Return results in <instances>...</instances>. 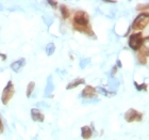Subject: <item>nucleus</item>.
Wrapping results in <instances>:
<instances>
[{
	"mask_svg": "<svg viewBox=\"0 0 149 140\" xmlns=\"http://www.w3.org/2000/svg\"><path fill=\"white\" fill-rule=\"evenodd\" d=\"M72 29L76 31L81 32L88 37H94V31L90 24V15L85 11L79 10L74 13L72 17Z\"/></svg>",
	"mask_w": 149,
	"mask_h": 140,
	"instance_id": "nucleus-1",
	"label": "nucleus"
},
{
	"mask_svg": "<svg viewBox=\"0 0 149 140\" xmlns=\"http://www.w3.org/2000/svg\"><path fill=\"white\" fill-rule=\"evenodd\" d=\"M149 24V13L148 12H141L139 15L134 18L131 25V29L134 31H142L146 28Z\"/></svg>",
	"mask_w": 149,
	"mask_h": 140,
	"instance_id": "nucleus-2",
	"label": "nucleus"
},
{
	"mask_svg": "<svg viewBox=\"0 0 149 140\" xmlns=\"http://www.w3.org/2000/svg\"><path fill=\"white\" fill-rule=\"evenodd\" d=\"M14 94H15L14 84L12 80H9L4 89L2 90V93H1V103L3 105H8L10 103V101L12 100V97L14 96Z\"/></svg>",
	"mask_w": 149,
	"mask_h": 140,
	"instance_id": "nucleus-3",
	"label": "nucleus"
},
{
	"mask_svg": "<svg viewBox=\"0 0 149 140\" xmlns=\"http://www.w3.org/2000/svg\"><path fill=\"white\" fill-rule=\"evenodd\" d=\"M143 33L142 32H135V33H132L130 34L129 39H128V45L132 50H135V51H139L142 46V43H143Z\"/></svg>",
	"mask_w": 149,
	"mask_h": 140,
	"instance_id": "nucleus-4",
	"label": "nucleus"
},
{
	"mask_svg": "<svg viewBox=\"0 0 149 140\" xmlns=\"http://www.w3.org/2000/svg\"><path fill=\"white\" fill-rule=\"evenodd\" d=\"M124 118H125V120H126V122H128V123L141 122L143 120V113H142V112H139L136 109L130 108L125 112Z\"/></svg>",
	"mask_w": 149,
	"mask_h": 140,
	"instance_id": "nucleus-5",
	"label": "nucleus"
},
{
	"mask_svg": "<svg viewBox=\"0 0 149 140\" xmlns=\"http://www.w3.org/2000/svg\"><path fill=\"white\" fill-rule=\"evenodd\" d=\"M97 89L93 86H90L87 84L84 87V89L81 92V96L83 98H93V97L97 96Z\"/></svg>",
	"mask_w": 149,
	"mask_h": 140,
	"instance_id": "nucleus-6",
	"label": "nucleus"
},
{
	"mask_svg": "<svg viewBox=\"0 0 149 140\" xmlns=\"http://www.w3.org/2000/svg\"><path fill=\"white\" fill-rule=\"evenodd\" d=\"M30 115H31V119L33 120L34 122H42L45 121V115L42 111H40V109L37 108H32L31 111H30Z\"/></svg>",
	"mask_w": 149,
	"mask_h": 140,
	"instance_id": "nucleus-7",
	"label": "nucleus"
},
{
	"mask_svg": "<svg viewBox=\"0 0 149 140\" xmlns=\"http://www.w3.org/2000/svg\"><path fill=\"white\" fill-rule=\"evenodd\" d=\"M26 64V60L25 58H20V59L16 60V61H14L13 63H11V65H10V68L12 69V71L16 72V73H18L20 70L25 66Z\"/></svg>",
	"mask_w": 149,
	"mask_h": 140,
	"instance_id": "nucleus-8",
	"label": "nucleus"
},
{
	"mask_svg": "<svg viewBox=\"0 0 149 140\" xmlns=\"http://www.w3.org/2000/svg\"><path fill=\"white\" fill-rule=\"evenodd\" d=\"M93 136V129L88 125H84L81 127V137L84 140H88Z\"/></svg>",
	"mask_w": 149,
	"mask_h": 140,
	"instance_id": "nucleus-9",
	"label": "nucleus"
},
{
	"mask_svg": "<svg viewBox=\"0 0 149 140\" xmlns=\"http://www.w3.org/2000/svg\"><path fill=\"white\" fill-rule=\"evenodd\" d=\"M142 55L146 57H149V37H144L143 39V43H142V46H141L140 50H139Z\"/></svg>",
	"mask_w": 149,
	"mask_h": 140,
	"instance_id": "nucleus-10",
	"label": "nucleus"
},
{
	"mask_svg": "<svg viewBox=\"0 0 149 140\" xmlns=\"http://www.w3.org/2000/svg\"><path fill=\"white\" fill-rule=\"evenodd\" d=\"M80 84H85V79L84 78H76L72 81H70L67 86H66V90H72L74 88L79 87Z\"/></svg>",
	"mask_w": 149,
	"mask_h": 140,
	"instance_id": "nucleus-11",
	"label": "nucleus"
},
{
	"mask_svg": "<svg viewBox=\"0 0 149 140\" xmlns=\"http://www.w3.org/2000/svg\"><path fill=\"white\" fill-rule=\"evenodd\" d=\"M60 12H61V16H62L63 19H68L69 16H70V11H69L68 6H66L65 4H62L60 6Z\"/></svg>",
	"mask_w": 149,
	"mask_h": 140,
	"instance_id": "nucleus-12",
	"label": "nucleus"
},
{
	"mask_svg": "<svg viewBox=\"0 0 149 140\" xmlns=\"http://www.w3.org/2000/svg\"><path fill=\"white\" fill-rule=\"evenodd\" d=\"M34 88H35V82L34 81H30L28 84H27V88H26V95L28 98L32 96V94H33V91H34Z\"/></svg>",
	"mask_w": 149,
	"mask_h": 140,
	"instance_id": "nucleus-13",
	"label": "nucleus"
},
{
	"mask_svg": "<svg viewBox=\"0 0 149 140\" xmlns=\"http://www.w3.org/2000/svg\"><path fill=\"white\" fill-rule=\"evenodd\" d=\"M54 50H56V46H54V44L51 42V43L47 44L46 46V53L47 56H51L53 53H54Z\"/></svg>",
	"mask_w": 149,
	"mask_h": 140,
	"instance_id": "nucleus-14",
	"label": "nucleus"
},
{
	"mask_svg": "<svg viewBox=\"0 0 149 140\" xmlns=\"http://www.w3.org/2000/svg\"><path fill=\"white\" fill-rule=\"evenodd\" d=\"M137 61H139V63H141V64H143V65H145L147 63V58L144 55H142V53L139 51L137 53Z\"/></svg>",
	"mask_w": 149,
	"mask_h": 140,
	"instance_id": "nucleus-15",
	"label": "nucleus"
},
{
	"mask_svg": "<svg viewBox=\"0 0 149 140\" xmlns=\"http://www.w3.org/2000/svg\"><path fill=\"white\" fill-rule=\"evenodd\" d=\"M134 86H135V88H136L139 91H142V90H147V84H139L136 82V81H134Z\"/></svg>",
	"mask_w": 149,
	"mask_h": 140,
	"instance_id": "nucleus-16",
	"label": "nucleus"
},
{
	"mask_svg": "<svg viewBox=\"0 0 149 140\" xmlns=\"http://www.w3.org/2000/svg\"><path fill=\"white\" fill-rule=\"evenodd\" d=\"M136 10L137 11H146V10H149V3H147V4H137Z\"/></svg>",
	"mask_w": 149,
	"mask_h": 140,
	"instance_id": "nucleus-17",
	"label": "nucleus"
},
{
	"mask_svg": "<svg viewBox=\"0 0 149 140\" xmlns=\"http://www.w3.org/2000/svg\"><path fill=\"white\" fill-rule=\"evenodd\" d=\"M48 3H49L51 6H52L53 9H58V6H59V3L56 2V1H48Z\"/></svg>",
	"mask_w": 149,
	"mask_h": 140,
	"instance_id": "nucleus-18",
	"label": "nucleus"
},
{
	"mask_svg": "<svg viewBox=\"0 0 149 140\" xmlns=\"http://www.w3.org/2000/svg\"><path fill=\"white\" fill-rule=\"evenodd\" d=\"M3 131H4V125H3V122L0 117V133H3Z\"/></svg>",
	"mask_w": 149,
	"mask_h": 140,
	"instance_id": "nucleus-19",
	"label": "nucleus"
},
{
	"mask_svg": "<svg viewBox=\"0 0 149 140\" xmlns=\"http://www.w3.org/2000/svg\"><path fill=\"white\" fill-rule=\"evenodd\" d=\"M117 65H114L113 66V70H112V76H114L115 74H116V72H117Z\"/></svg>",
	"mask_w": 149,
	"mask_h": 140,
	"instance_id": "nucleus-20",
	"label": "nucleus"
},
{
	"mask_svg": "<svg viewBox=\"0 0 149 140\" xmlns=\"http://www.w3.org/2000/svg\"><path fill=\"white\" fill-rule=\"evenodd\" d=\"M0 57H2V60H6V55H2V53H0Z\"/></svg>",
	"mask_w": 149,
	"mask_h": 140,
	"instance_id": "nucleus-21",
	"label": "nucleus"
},
{
	"mask_svg": "<svg viewBox=\"0 0 149 140\" xmlns=\"http://www.w3.org/2000/svg\"><path fill=\"white\" fill-rule=\"evenodd\" d=\"M117 65L119 66V68H121V63H120V61H119V60L117 61Z\"/></svg>",
	"mask_w": 149,
	"mask_h": 140,
	"instance_id": "nucleus-22",
	"label": "nucleus"
}]
</instances>
